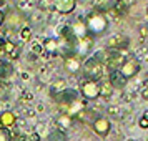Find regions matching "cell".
I'll return each mask as SVG.
<instances>
[{
  "mask_svg": "<svg viewBox=\"0 0 148 141\" xmlns=\"http://www.w3.org/2000/svg\"><path fill=\"white\" fill-rule=\"evenodd\" d=\"M140 30H141V33H143V35H148V30H147V28H143V27H141Z\"/></svg>",
  "mask_w": 148,
  "mask_h": 141,
  "instance_id": "30",
  "label": "cell"
},
{
  "mask_svg": "<svg viewBox=\"0 0 148 141\" xmlns=\"http://www.w3.org/2000/svg\"><path fill=\"white\" fill-rule=\"evenodd\" d=\"M0 121H2V126L3 128H12L17 123V116L12 111H3L2 116H0Z\"/></svg>",
  "mask_w": 148,
  "mask_h": 141,
  "instance_id": "14",
  "label": "cell"
},
{
  "mask_svg": "<svg viewBox=\"0 0 148 141\" xmlns=\"http://www.w3.org/2000/svg\"><path fill=\"white\" fill-rule=\"evenodd\" d=\"M65 70L70 72V73H77L80 70V61L77 57H68L65 58Z\"/></svg>",
  "mask_w": 148,
  "mask_h": 141,
  "instance_id": "15",
  "label": "cell"
},
{
  "mask_svg": "<svg viewBox=\"0 0 148 141\" xmlns=\"http://www.w3.org/2000/svg\"><path fill=\"white\" fill-rule=\"evenodd\" d=\"M72 33H73V38L75 40H80V38H85L88 37V30H87V25H85V22L83 20H75L72 25Z\"/></svg>",
  "mask_w": 148,
  "mask_h": 141,
  "instance_id": "9",
  "label": "cell"
},
{
  "mask_svg": "<svg viewBox=\"0 0 148 141\" xmlns=\"http://www.w3.org/2000/svg\"><path fill=\"white\" fill-rule=\"evenodd\" d=\"M63 90H67V88H65V81H63V80H58V81H55L53 85L50 87V95L55 98V96H57V95H60Z\"/></svg>",
  "mask_w": 148,
  "mask_h": 141,
  "instance_id": "18",
  "label": "cell"
},
{
  "mask_svg": "<svg viewBox=\"0 0 148 141\" xmlns=\"http://www.w3.org/2000/svg\"><path fill=\"white\" fill-rule=\"evenodd\" d=\"M83 73H85V76L90 81H97L98 83L101 80V76H103V65L95 57H92V58H88L83 63Z\"/></svg>",
  "mask_w": 148,
  "mask_h": 141,
  "instance_id": "2",
  "label": "cell"
},
{
  "mask_svg": "<svg viewBox=\"0 0 148 141\" xmlns=\"http://www.w3.org/2000/svg\"><path fill=\"white\" fill-rule=\"evenodd\" d=\"M5 18H8L10 25H18V23L23 22V14L18 12V10H12L8 15H5Z\"/></svg>",
  "mask_w": 148,
  "mask_h": 141,
  "instance_id": "17",
  "label": "cell"
},
{
  "mask_svg": "<svg viewBox=\"0 0 148 141\" xmlns=\"http://www.w3.org/2000/svg\"><path fill=\"white\" fill-rule=\"evenodd\" d=\"M140 126L141 128H148V118H145V116L141 118L140 120Z\"/></svg>",
  "mask_w": 148,
  "mask_h": 141,
  "instance_id": "25",
  "label": "cell"
},
{
  "mask_svg": "<svg viewBox=\"0 0 148 141\" xmlns=\"http://www.w3.org/2000/svg\"><path fill=\"white\" fill-rule=\"evenodd\" d=\"M0 45L3 47L5 53H12V52L15 50V45H14V43H10V42H0Z\"/></svg>",
  "mask_w": 148,
  "mask_h": 141,
  "instance_id": "23",
  "label": "cell"
},
{
  "mask_svg": "<svg viewBox=\"0 0 148 141\" xmlns=\"http://www.w3.org/2000/svg\"><path fill=\"white\" fill-rule=\"evenodd\" d=\"M12 75H14L12 63H7V61L0 60V80H8Z\"/></svg>",
  "mask_w": 148,
  "mask_h": 141,
  "instance_id": "13",
  "label": "cell"
},
{
  "mask_svg": "<svg viewBox=\"0 0 148 141\" xmlns=\"http://www.w3.org/2000/svg\"><path fill=\"white\" fill-rule=\"evenodd\" d=\"M15 141H32V140H30L28 136H20V138H17Z\"/></svg>",
  "mask_w": 148,
  "mask_h": 141,
  "instance_id": "28",
  "label": "cell"
},
{
  "mask_svg": "<svg viewBox=\"0 0 148 141\" xmlns=\"http://www.w3.org/2000/svg\"><path fill=\"white\" fill-rule=\"evenodd\" d=\"M2 2H3V0H0V3H2Z\"/></svg>",
  "mask_w": 148,
  "mask_h": 141,
  "instance_id": "33",
  "label": "cell"
},
{
  "mask_svg": "<svg viewBox=\"0 0 148 141\" xmlns=\"http://www.w3.org/2000/svg\"><path fill=\"white\" fill-rule=\"evenodd\" d=\"M12 140V134H10V131H8L7 128L0 126V141H10Z\"/></svg>",
  "mask_w": 148,
  "mask_h": 141,
  "instance_id": "22",
  "label": "cell"
},
{
  "mask_svg": "<svg viewBox=\"0 0 148 141\" xmlns=\"http://www.w3.org/2000/svg\"><path fill=\"white\" fill-rule=\"evenodd\" d=\"M120 72L125 78H132L140 72V63L135 57H128L127 60L123 61V65L120 67Z\"/></svg>",
  "mask_w": 148,
  "mask_h": 141,
  "instance_id": "4",
  "label": "cell"
},
{
  "mask_svg": "<svg viewBox=\"0 0 148 141\" xmlns=\"http://www.w3.org/2000/svg\"><path fill=\"white\" fill-rule=\"evenodd\" d=\"M143 116H145V118H148V111H145V113H143Z\"/></svg>",
  "mask_w": 148,
  "mask_h": 141,
  "instance_id": "31",
  "label": "cell"
},
{
  "mask_svg": "<svg viewBox=\"0 0 148 141\" xmlns=\"http://www.w3.org/2000/svg\"><path fill=\"white\" fill-rule=\"evenodd\" d=\"M58 125L67 129V128H70L73 125V118H72L70 114H60V116H58Z\"/></svg>",
  "mask_w": 148,
  "mask_h": 141,
  "instance_id": "19",
  "label": "cell"
},
{
  "mask_svg": "<svg viewBox=\"0 0 148 141\" xmlns=\"http://www.w3.org/2000/svg\"><path fill=\"white\" fill-rule=\"evenodd\" d=\"M3 23H5V14H3V12L0 10V27H2Z\"/></svg>",
  "mask_w": 148,
  "mask_h": 141,
  "instance_id": "26",
  "label": "cell"
},
{
  "mask_svg": "<svg viewBox=\"0 0 148 141\" xmlns=\"http://www.w3.org/2000/svg\"><path fill=\"white\" fill-rule=\"evenodd\" d=\"M3 55H7V53H5V50H3V47H2V45H0V60H2V58H3Z\"/></svg>",
  "mask_w": 148,
  "mask_h": 141,
  "instance_id": "29",
  "label": "cell"
},
{
  "mask_svg": "<svg viewBox=\"0 0 148 141\" xmlns=\"http://www.w3.org/2000/svg\"><path fill=\"white\" fill-rule=\"evenodd\" d=\"M2 90H3V87H2V83H0V93H2Z\"/></svg>",
  "mask_w": 148,
  "mask_h": 141,
  "instance_id": "32",
  "label": "cell"
},
{
  "mask_svg": "<svg viewBox=\"0 0 148 141\" xmlns=\"http://www.w3.org/2000/svg\"><path fill=\"white\" fill-rule=\"evenodd\" d=\"M55 100L58 101L60 105H72V103H75V101H78V93L75 91V90H72V88H67V90H63L60 95H57L55 96Z\"/></svg>",
  "mask_w": 148,
  "mask_h": 141,
  "instance_id": "6",
  "label": "cell"
},
{
  "mask_svg": "<svg viewBox=\"0 0 148 141\" xmlns=\"http://www.w3.org/2000/svg\"><path fill=\"white\" fill-rule=\"evenodd\" d=\"M110 7L113 8L118 15H125L128 12V0H112Z\"/></svg>",
  "mask_w": 148,
  "mask_h": 141,
  "instance_id": "12",
  "label": "cell"
},
{
  "mask_svg": "<svg viewBox=\"0 0 148 141\" xmlns=\"http://www.w3.org/2000/svg\"><path fill=\"white\" fill-rule=\"evenodd\" d=\"M113 93V87L112 85H107V87H100V96H105V98H110Z\"/></svg>",
  "mask_w": 148,
  "mask_h": 141,
  "instance_id": "21",
  "label": "cell"
},
{
  "mask_svg": "<svg viewBox=\"0 0 148 141\" xmlns=\"http://www.w3.org/2000/svg\"><path fill=\"white\" fill-rule=\"evenodd\" d=\"M52 5L57 12L60 14H70L73 12L75 7H77V0H53Z\"/></svg>",
  "mask_w": 148,
  "mask_h": 141,
  "instance_id": "7",
  "label": "cell"
},
{
  "mask_svg": "<svg viewBox=\"0 0 148 141\" xmlns=\"http://www.w3.org/2000/svg\"><path fill=\"white\" fill-rule=\"evenodd\" d=\"M93 129L97 134H100V136H107L108 131H110V121L105 118V116H100V118H97L93 121Z\"/></svg>",
  "mask_w": 148,
  "mask_h": 141,
  "instance_id": "11",
  "label": "cell"
},
{
  "mask_svg": "<svg viewBox=\"0 0 148 141\" xmlns=\"http://www.w3.org/2000/svg\"><path fill=\"white\" fill-rule=\"evenodd\" d=\"M50 141H65V134L62 129H55L53 133L50 134Z\"/></svg>",
  "mask_w": 148,
  "mask_h": 141,
  "instance_id": "20",
  "label": "cell"
},
{
  "mask_svg": "<svg viewBox=\"0 0 148 141\" xmlns=\"http://www.w3.org/2000/svg\"><path fill=\"white\" fill-rule=\"evenodd\" d=\"M141 96H143V98H148V87L143 88V91H141Z\"/></svg>",
  "mask_w": 148,
  "mask_h": 141,
  "instance_id": "27",
  "label": "cell"
},
{
  "mask_svg": "<svg viewBox=\"0 0 148 141\" xmlns=\"http://www.w3.org/2000/svg\"><path fill=\"white\" fill-rule=\"evenodd\" d=\"M58 47H60V42L57 38H45L43 40V50H47L50 53H55L58 50Z\"/></svg>",
  "mask_w": 148,
  "mask_h": 141,
  "instance_id": "16",
  "label": "cell"
},
{
  "mask_svg": "<svg viewBox=\"0 0 148 141\" xmlns=\"http://www.w3.org/2000/svg\"><path fill=\"white\" fill-rule=\"evenodd\" d=\"M108 81H110V85H112L115 90H121V88H125V85H127L128 78H125V76L121 75L120 70H116V72H110Z\"/></svg>",
  "mask_w": 148,
  "mask_h": 141,
  "instance_id": "8",
  "label": "cell"
},
{
  "mask_svg": "<svg viewBox=\"0 0 148 141\" xmlns=\"http://www.w3.org/2000/svg\"><path fill=\"white\" fill-rule=\"evenodd\" d=\"M20 37H22V40H30V37H32V30L30 28H22V32H20Z\"/></svg>",
  "mask_w": 148,
  "mask_h": 141,
  "instance_id": "24",
  "label": "cell"
},
{
  "mask_svg": "<svg viewBox=\"0 0 148 141\" xmlns=\"http://www.w3.org/2000/svg\"><path fill=\"white\" fill-rule=\"evenodd\" d=\"M93 47V38L92 35H88L85 38H80V40H73V55L78 58H83L90 53V50Z\"/></svg>",
  "mask_w": 148,
  "mask_h": 141,
  "instance_id": "3",
  "label": "cell"
},
{
  "mask_svg": "<svg viewBox=\"0 0 148 141\" xmlns=\"http://www.w3.org/2000/svg\"><path fill=\"white\" fill-rule=\"evenodd\" d=\"M147 14H148V12H147Z\"/></svg>",
  "mask_w": 148,
  "mask_h": 141,
  "instance_id": "34",
  "label": "cell"
},
{
  "mask_svg": "<svg viewBox=\"0 0 148 141\" xmlns=\"http://www.w3.org/2000/svg\"><path fill=\"white\" fill-rule=\"evenodd\" d=\"M82 93L85 98L88 100H95V98H98L100 96V85L97 83V81H83V85H82Z\"/></svg>",
  "mask_w": 148,
  "mask_h": 141,
  "instance_id": "5",
  "label": "cell"
},
{
  "mask_svg": "<svg viewBox=\"0 0 148 141\" xmlns=\"http://www.w3.org/2000/svg\"><path fill=\"white\" fill-rule=\"evenodd\" d=\"M128 47V40L125 37H110L107 40V48L110 50H127Z\"/></svg>",
  "mask_w": 148,
  "mask_h": 141,
  "instance_id": "10",
  "label": "cell"
},
{
  "mask_svg": "<svg viewBox=\"0 0 148 141\" xmlns=\"http://www.w3.org/2000/svg\"><path fill=\"white\" fill-rule=\"evenodd\" d=\"M85 25H87L88 33L92 35H101L108 27V22L105 18V15L100 14V12H90L87 15V20H85Z\"/></svg>",
  "mask_w": 148,
  "mask_h": 141,
  "instance_id": "1",
  "label": "cell"
}]
</instances>
